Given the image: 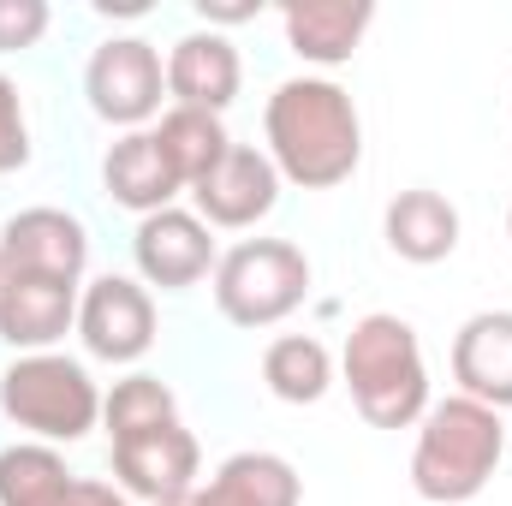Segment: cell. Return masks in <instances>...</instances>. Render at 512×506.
<instances>
[{"label":"cell","mask_w":512,"mask_h":506,"mask_svg":"<svg viewBox=\"0 0 512 506\" xmlns=\"http://www.w3.org/2000/svg\"><path fill=\"white\" fill-rule=\"evenodd\" d=\"M370 24H376L370 0H292V6H280L286 48L310 66H346Z\"/></svg>","instance_id":"15"},{"label":"cell","mask_w":512,"mask_h":506,"mask_svg":"<svg viewBox=\"0 0 512 506\" xmlns=\"http://www.w3.org/2000/svg\"><path fill=\"white\" fill-rule=\"evenodd\" d=\"M507 239H512V209H507Z\"/></svg>","instance_id":"26"},{"label":"cell","mask_w":512,"mask_h":506,"mask_svg":"<svg viewBox=\"0 0 512 506\" xmlns=\"http://www.w3.org/2000/svg\"><path fill=\"white\" fill-rule=\"evenodd\" d=\"M340 376L352 387V405L370 429H411L429 411V364L417 346V328L405 316H364L346 334Z\"/></svg>","instance_id":"3"},{"label":"cell","mask_w":512,"mask_h":506,"mask_svg":"<svg viewBox=\"0 0 512 506\" xmlns=\"http://www.w3.org/2000/svg\"><path fill=\"white\" fill-rule=\"evenodd\" d=\"M131 262L143 274V286H161V292H185L197 286L221 256L209 239V221L191 215V209H161V215H143L137 233H131Z\"/></svg>","instance_id":"10"},{"label":"cell","mask_w":512,"mask_h":506,"mask_svg":"<svg viewBox=\"0 0 512 506\" xmlns=\"http://www.w3.org/2000/svg\"><path fill=\"white\" fill-rule=\"evenodd\" d=\"M268 161L286 185L334 191L364 161V120L334 78H286L262 108Z\"/></svg>","instance_id":"1"},{"label":"cell","mask_w":512,"mask_h":506,"mask_svg":"<svg viewBox=\"0 0 512 506\" xmlns=\"http://www.w3.org/2000/svg\"><path fill=\"white\" fill-rule=\"evenodd\" d=\"M507 453V423L501 411L453 393L435 399L417 423V447H411V489L435 506H465L477 501Z\"/></svg>","instance_id":"2"},{"label":"cell","mask_w":512,"mask_h":506,"mask_svg":"<svg viewBox=\"0 0 512 506\" xmlns=\"http://www.w3.org/2000/svg\"><path fill=\"white\" fill-rule=\"evenodd\" d=\"M78 340L102 364H137L155 346V298L131 274H102L78 292Z\"/></svg>","instance_id":"7"},{"label":"cell","mask_w":512,"mask_h":506,"mask_svg":"<svg viewBox=\"0 0 512 506\" xmlns=\"http://www.w3.org/2000/svg\"><path fill=\"white\" fill-rule=\"evenodd\" d=\"M453 381L489 411L512 405V310H477L453 334Z\"/></svg>","instance_id":"14"},{"label":"cell","mask_w":512,"mask_h":506,"mask_svg":"<svg viewBox=\"0 0 512 506\" xmlns=\"http://www.w3.org/2000/svg\"><path fill=\"white\" fill-rule=\"evenodd\" d=\"M382 233H387V251L399 256V262L429 268V262H447V256L459 251V209L441 191L417 185V191H399L387 203Z\"/></svg>","instance_id":"18"},{"label":"cell","mask_w":512,"mask_h":506,"mask_svg":"<svg viewBox=\"0 0 512 506\" xmlns=\"http://www.w3.org/2000/svg\"><path fill=\"white\" fill-rule=\"evenodd\" d=\"M66 334H78V286L42 280V274H6L0 280V340L18 358L54 352Z\"/></svg>","instance_id":"12"},{"label":"cell","mask_w":512,"mask_h":506,"mask_svg":"<svg viewBox=\"0 0 512 506\" xmlns=\"http://www.w3.org/2000/svg\"><path fill=\"white\" fill-rule=\"evenodd\" d=\"M179 417V399L161 376H126L102 393V423H108V441H126V435H143V429H161Z\"/></svg>","instance_id":"21"},{"label":"cell","mask_w":512,"mask_h":506,"mask_svg":"<svg viewBox=\"0 0 512 506\" xmlns=\"http://www.w3.org/2000/svg\"><path fill=\"white\" fill-rule=\"evenodd\" d=\"M239 84H245L239 48L221 30H191V36L173 42V54H167V96H173V108L227 114Z\"/></svg>","instance_id":"13"},{"label":"cell","mask_w":512,"mask_h":506,"mask_svg":"<svg viewBox=\"0 0 512 506\" xmlns=\"http://www.w3.org/2000/svg\"><path fill=\"white\" fill-rule=\"evenodd\" d=\"M155 143H161V155H167V167L179 173L185 191L203 185L209 167L233 149V137H227V126H221V114H203V108H167L161 126H155Z\"/></svg>","instance_id":"19"},{"label":"cell","mask_w":512,"mask_h":506,"mask_svg":"<svg viewBox=\"0 0 512 506\" xmlns=\"http://www.w3.org/2000/svg\"><path fill=\"white\" fill-rule=\"evenodd\" d=\"M191 197H197V215H203L209 227L239 233V227H256L262 215H274V203H280V173H274L268 149L233 143V149L209 167V179L191 185Z\"/></svg>","instance_id":"11"},{"label":"cell","mask_w":512,"mask_h":506,"mask_svg":"<svg viewBox=\"0 0 512 506\" xmlns=\"http://www.w3.org/2000/svg\"><path fill=\"white\" fill-rule=\"evenodd\" d=\"M30 506H131L126 489H114V483H102V477H60L42 501H30Z\"/></svg>","instance_id":"24"},{"label":"cell","mask_w":512,"mask_h":506,"mask_svg":"<svg viewBox=\"0 0 512 506\" xmlns=\"http://www.w3.org/2000/svg\"><path fill=\"white\" fill-rule=\"evenodd\" d=\"M197 471H203V447H197V435L179 417L161 423V429H143V435L114 441V477H120V489L149 506L191 495Z\"/></svg>","instance_id":"8"},{"label":"cell","mask_w":512,"mask_h":506,"mask_svg":"<svg viewBox=\"0 0 512 506\" xmlns=\"http://www.w3.org/2000/svg\"><path fill=\"white\" fill-rule=\"evenodd\" d=\"M298 501H304V483H298L292 459H280V453H233L203 489L161 506H298Z\"/></svg>","instance_id":"17"},{"label":"cell","mask_w":512,"mask_h":506,"mask_svg":"<svg viewBox=\"0 0 512 506\" xmlns=\"http://www.w3.org/2000/svg\"><path fill=\"white\" fill-rule=\"evenodd\" d=\"M102 185H108V197H114L120 209H131L137 221H143V215L173 209V197L185 191V185H179V173L167 167V155H161L155 131H126V137L102 155Z\"/></svg>","instance_id":"16"},{"label":"cell","mask_w":512,"mask_h":506,"mask_svg":"<svg viewBox=\"0 0 512 506\" xmlns=\"http://www.w3.org/2000/svg\"><path fill=\"white\" fill-rule=\"evenodd\" d=\"M90 262V227L66 209H18L0 227V268L6 274H42V280H66L78 286Z\"/></svg>","instance_id":"9"},{"label":"cell","mask_w":512,"mask_h":506,"mask_svg":"<svg viewBox=\"0 0 512 506\" xmlns=\"http://www.w3.org/2000/svg\"><path fill=\"white\" fill-rule=\"evenodd\" d=\"M0 280H6V268H0Z\"/></svg>","instance_id":"27"},{"label":"cell","mask_w":512,"mask_h":506,"mask_svg":"<svg viewBox=\"0 0 512 506\" xmlns=\"http://www.w3.org/2000/svg\"><path fill=\"white\" fill-rule=\"evenodd\" d=\"M197 12H203V24L215 30V24H245L262 6H256V0H197Z\"/></svg>","instance_id":"25"},{"label":"cell","mask_w":512,"mask_h":506,"mask_svg":"<svg viewBox=\"0 0 512 506\" xmlns=\"http://www.w3.org/2000/svg\"><path fill=\"white\" fill-rule=\"evenodd\" d=\"M0 411L24 435L60 447V441H84L102 423V387L66 352H30L0 370Z\"/></svg>","instance_id":"4"},{"label":"cell","mask_w":512,"mask_h":506,"mask_svg":"<svg viewBox=\"0 0 512 506\" xmlns=\"http://www.w3.org/2000/svg\"><path fill=\"white\" fill-rule=\"evenodd\" d=\"M48 30V0H0V54L36 48Z\"/></svg>","instance_id":"23"},{"label":"cell","mask_w":512,"mask_h":506,"mask_svg":"<svg viewBox=\"0 0 512 506\" xmlns=\"http://www.w3.org/2000/svg\"><path fill=\"white\" fill-rule=\"evenodd\" d=\"M161 90H167V66H161L155 42H143V36H108L84 66V96H90L96 120L120 131H143V120H155Z\"/></svg>","instance_id":"6"},{"label":"cell","mask_w":512,"mask_h":506,"mask_svg":"<svg viewBox=\"0 0 512 506\" xmlns=\"http://www.w3.org/2000/svg\"><path fill=\"white\" fill-rule=\"evenodd\" d=\"M310 298V256L292 239H245L215 262V310L233 328H274Z\"/></svg>","instance_id":"5"},{"label":"cell","mask_w":512,"mask_h":506,"mask_svg":"<svg viewBox=\"0 0 512 506\" xmlns=\"http://www.w3.org/2000/svg\"><path fill=\"white\" fill-rule=\"evenodd\" d=\"M262 381L286 405H316L334 387V358H328V346L316 334H280L262 352Z\"/></svg>","instance_id":"20"},{"label":"cell","mask_w":512,"mask_h":506,"mask_svg":"<svg viewBox=\"0 0 512 506\" xmlns=\"http://www.w3.org/2000/svg\"><path fill=\"white\" fill-rule=\"evenodd\" d=\"M30 161V126H24V96L0 72V173H18Z\"/></svg>","instance_id":"22"}]
</instances>
